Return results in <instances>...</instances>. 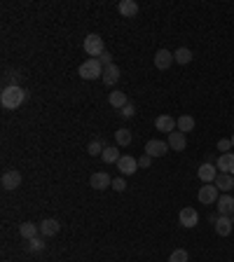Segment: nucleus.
Masks as SVG:
<instances>
[{"instance_id": "f257e3e1", "label": "nucleus", "mask_w": 234, "mask_h": 262, "mask_svg": "<svg viewBox=\"0 0 234 262\" xmlns=\"http://www.w3.org/2000/svg\"><path fill=\"white\" fill-rule=\"evenodd\" d=\"M26 96H28V92H26L23 87H2L0 103H2V108L16 110L23 103V101H26Z\"/></svg>"}, {"instance_id": "f03ea898", "label": "nucleus", "mask_w": 234, "mask_h": 262, "mask_svg": "<svg viewBox=\"0 0 234 262\" xmlns=\"http://www.w3.org/2000/svg\"><path fill=\"white\" fill-rule=\"evenodd\" d=\"M78 75L82 80H99V77H103V63L99 59H87L85 63H80Z\"/></svg>"}, {"instance_id": "7ed1b4c3", "label": "nucleus", "mask_w": 234, "mask_h": 262, "mask_svg": "<svg viewBox=\"0 0 234 262\" xmlns=\"http://www.w3.org/2000/svg\"><path fill=\"white\" fill-rule=\"evenodd\" d=\"M85 52L89 54V59H99L106 52V42L99 33H89L85 38Z\"/></svg>"}, {"instance_id": "20e7f679", "label": "nucleus", "mask_w": 234, "mask_h": 262, "mask_svg": "<svg viewBox=\"0 0 234 262\" xmlns=\"http://www.w3.org/2000/svg\"><path fill=\"white\" fill-rule=\"evenodd\" d=\"M178 223L183 225L185 230H192V227H197V225H199V213H197V208H192V206H185V208H183V211H180Z\"/></svg>"}, {"instance_id": "39448f33", "label": "nucleus", "mask_w": 234, "mask_h": 262, "mask_svg": "<svg viewBox=\"0 0 234 262\" xmlns=\"http://www.w3.org/2000/svg\"><path fill=\"white\" fill-rule=\"evenodd\" d=\"M169 150H171V147H169V143H164V140L152 138V140L145 143V154H150L152 159H155V157H164Z\"/></svg>"}, {"instance_id": "423d86ee", "label": "nucleus", "mask_w": 234, "mask_h": 262, "mask_svg": "<svg viewBox=\"0 0 234 262\" xmlns=\"http://www.w3.org/2000/svg\"><path fill=\"white\" fill-rule=\"evenodd\" d=\"M89 185H92L94 190H108V187H113V178H110L106 171H96V173H92V178H89Z\"/></svg>"}, {"instance_id": "0eeeda50", "label": "nucleus", "mask_w": 234, "mask_h": 262, "mask_svg": "<svg viewBox=\"0 0 234 262\" xmlns=\"http://www.w3.org/2000/svg\"><path fill=\"white\" fill-rule=\"evenodd\" d=\"M218 192H220L218 187L213 185V183H209V185L199 187V194H197V197H199V201H202V204H216V201L220 199Z\"/></svg>"}, {"instance_id": "6e6552de", "label": "nucleus", "mask_w": 234, "mask_h": 262, "mask_svg": "<svg viewBox=\"0 0 234 262\" xmlns=\"http://www.w3.org/2000/svg\"><path fill=\"white\" fill-rule=\"evenodd\" d=\"M21 173H19V171L16 169H9V171H5V173H2V180H0V183H2V187H5V190H16V187H21Z\"/></svg>"}, {"instance_id": "1a4fd4ad", "label": "nucleus", "mask_w": 234, "mask_h": 262, "mask_svg": "<svg viewBox=\"0 0 234 262\" xmlns=\"http://www.w3.org/2000/svg\"><path fill=\"white\" fill-rule=\"evenodd\" d=\"M117 169H119V173H122V176H133V173H136L140 166H138V159H133V157H129V154H126V157H119Z\"/></svg>"}, {"instance_id": "9d476101", "label": "nucleus", "mask_w": 234, "mask_h": 262, "mask_svg": "<svg viewBox=\"0 0 234 262\" xmlns=\"http://www.w3.org/2000/svg\"><path fill=\"white\" fill-rule=\"evenodd\" d=\"M197 176H199V180H202L204 185H209V183H216V178H218V169H216L211 162H206V164L199 166Z\"/></svg>"}, {"instance_id": "9b49d317", "label": "nucleus", "mask_w": 234, "mask_h": 262, "mask_svg": "<svg viewBox=\"0 0 234 262\" xmlns=\"http://www.w3.org/2000/svg\"><path fill=\"white\" fill-rule=\"evenodd\" d=\"M216 208H218V216H234V197L232 194H223L218 201H216Z\"/></svg>"}, {"instance_id": "f8f14e48", "label": "nucleus", "mask_w": 234, "mask_h": 262, "mask_svg": "<svg viewBox=\"0 0 234 262\" xmlns=\"http://www.w3.org/2000/svg\"><path fill=\"white\" fill-rule=\"evenodd\" d=\"M166 143H169V147L176 150V152H183V150L187 147V138H185L183 131H173V133H169V140H166Z\"/></svg>"}, {"instance_id": "ddd939ff", "label": "nucleus", "mask_w": 234, "mask_h": 262, "mask_svg": "<svg viewBox=\"0 0 234 262\" xmlns=\"http://www.w3.org/2000/svg\"><path fill=\"white\" fill-rule=\"evenodd\" d=\"M155 127H157V131H166V133H173L176 131V120H173L171 115H159L155 120Z\"/></svg>"}, {"instance_id": "4468645a", "label": "nucleus", "mask_w": 234, "mask_h": 262, "mask_svg": "<svg viewBox=\"0 0 234 262\" xmlns=\"http://www.w3.org/2000/svg\"><path fill=\"white\" fill-rule=\"evenodd\" d=\"M117 9H119V14H122V16L131 19V16L138 14V2H136V0H119Z\"/></svg>"}, {"instance_id": "2eb2a0df", "label": "nucleus", "mask_w": 234, "mask_h": 262, "mask_svg": "<svg viewBox=\"0 0 234 262\" xmlns=\"http://www.w3.org/2000/svg\"><path fill=\"white\" fill-rule=\"evenodd\" d=\"M234 223L230 216H218V220H216V234L218 237H230V232H232Z\"/></svg>"}, {"instance_id": "dca6fc26", "label": "nucleus", "mask_w": 234, "mask_h": 262, "mask_svg": "<svg viewBox=\"0 0 234 262\" xmlns=\"http://www.w3.org/2000/svg\"><path fill=\"white\" fill-rule=\"evenodd\" d=\"M59 220H54V218H47V220H42L40 223V234L45 237V239H49V237H54L56 232H59Z\"/></svg>"}, {"instance_id": "f3484780", "label": "nucleus", "mask_w": 234, "mask_h": 262, "mask_svg": "<svg viewBox=\"0 0 234 262\" xmlns=\"http://www.w3.org/2000/svg\"><path fill=\"white\" fill-rule=\"evenodd\" d=\"M103 85L106 87H113V85H117V80H119V68H117L115 63H113V66H106V68H103Z\"/></svg>"}, {"instance_id": "a211bd4d", "label": "nucleus", "mask_w": 234, "mask_h": 262, "mask_svg": "<svg viewBox=\"0 0 234 262\" xmlns=\"http://www.w3.org/2000/svg\"><path fill=\"white\" fill-rule=\"evenodd\" d=\"M171 63H173V54L169 52V49H159V52L155 54V66L159 70H166Z\"/></svg>"}, {"instance_id": "6ab92c4d", "label": "nucleus", "mask_w": 234, "mask_h": 262, "mask_svg": "<svg viewBox=\"0 0 234 262\" xmlns=\"http://www.w3.org/2000/svg\"><path fill=\"white\" fill-rule=\"evenodd\" d=\"M216 169H220V173H230L234 169V152L220 154L218 162H216Z\"/></svg>"}, {"instance_id": "aec40b11", "label": "nucleus", "mask_w": 234, "mask_h": 262, "mask_svg": "<svg viewBox=\"0 0 234 262\" xmlns=\"http://www.w3.org/2000/svg\"><path fill=\"white\" fill-rule=\"evenodd\" d=\"M213 185L218 187V190H223V192H230V190H234V176L232 173H218Z\"/></svg>"}, {"instance_id": "412c9836", "label": "nucleus", "mask_w": 234, "mask_h": 262, "mask_svg": "<svg viewBox=\"0 0 234 262\" xmlns=\"http://www.w3.org/2000/svg\"><path fill=\"white\" fill-rule=\"evenodd\" d=\"M19 234H21L23 239H35L40 234V225H35V223H21L19 225Z\"/></svg>"}, {"instance_id": "4be33fe9", "label": "nucleus", "mask_w": 234, "mask_h": 262, "mask_svg": "<svg viewBox=\"0 0 234 262\" xmlns=\"http://www.w3.org/2000/svg\"><path fill=\"white\" fill-rule=\"evenodd\" d=\"M108 103L113 106V108H117V110H122L129 103V99H126V94L124 92H119V89H115L113 94H108Z\"/></svg>"}, {"instance_id": "5701e85b", "label": "nucleus", "mask_w": 234, "mask_h": 262, "mask_svg": "<svg viewBox=\"0 0 234 262\" xmlns=\"http://www.w3.org/2000/svg\"><path fill=\"white\" fill-rule=\"evenodd\" d=\"M173 61L180 63V66H185V63L192 61V52H190L187 47H180V49H176V52H173Z\"/></svg>"}, {"instance_id": "b1692460", "label": "nucleus", "mask_w": 234, "mask_h": 262, "mask_svg": "<svg viewBox=\"0 0 234 262\" xmlns=\"http://www.w3.org/2000/svg\"><path fill=\"white\" fill-rule=\"evenodd\" d=\"M176 124H178V131L187 133V131L195 129V117H192V115H180L178 120H176Z\"/></svg>"}, {"instance_id": "393cba45", "label": "nucleus", "mask_w": 234, "mask_h": 262, "mask_svg": "<svg viewBox=\"0 0 234 262\" xmlns=\"http://www.w3.org/2000/svg\"><path fill=\"white\" fill-rule=\"evenodd\" d=\"M119 157H122V154H119V150H117V147H106V150H103V154H101V159L106 164H117V162H119Z\"/></svg>"}, {"instance_id": "a878e982", "label": "nucleus", "mask_w": 234, "mask_h": 262, "mask_svg": "<svg viewBox=\"0 0 234 262\" xmlns=\"http://www.w3.org/2000/svg\"><path fill=\"white\" fill-rule=\"evenodd\" d=\"M115 140H117V145H129V143H131V131L129 129H117L115 131Z\"/></svg>"}, {"instance_id": "bb28decb", "label": "nucleus", "mask_w": 234, "mask_h": 262, "mask_svg": "<svg viewBox=\"0 0 234 262\" xmlns=\"http://www.w3.org/2000/svg\"><path fill=\"white\" fill-rule=\"evenodd\" d=\"M45 248H47V244H45V239H40V237L28 241V253H42Z\"/></svg>"}, {"instance_id": "cd10ccee", "label": "nucleus", "mask_w": 234, "mask_h": 262, "mask_svg": "<svg viewBox=\"0 0 234 262\" xmlns=\"http://www.w3.org/2000/svg\"><path fill=\"white\" fill-rule=\"evenodd\" d=\"M190 260V255H187L185 248H176L171 255H169V262H187Z\"/></svg>"}, {"instance_id": "c85d7f7f", "label": "nucleus", "mask_w": 234, "mask_h": 262, "mask_svg": "<svg viewBox=\"0 0 234 262\" xmlns=\"http://www.w3.org/2000/svg\"><path fill=\"white\" fill-rule=\"evenodd\" d=\"M87 150H89V154H92V157H96V154H103V150H106V147H103L101 140H92Z\"/></svg>"}, {"instance_id": "c756f323", "label": "nucleus", "mask_w": 234, "mask_h": 262, "mask_svg": "<svg viewBox=\"0 0 234 262\" xmlns=\"http://www.w3.org/2000/svg\"><path fill=\"white\" fill-rule=\"evenodd\" d=\"M119 115H122V117H133V115H136V106H133L131 101H129V103L124 106V108L119 110Z\"/></svg>"}, {"instance_id": "7c9ffc66", "label": "nucleus", "mask_w": 234, "mask_h": 262, "mask_svg": "<svg viewBox=\"0 0 234 262\" xmlns=\"http://www.w3.org/2000/svg\"><path fill=\"white\" fill-rule=\"evenodd\" d=\"M113 190H115V192H124L126 190L124 178H113Z\"/></svg>"}, {"instance_id": "2f4dec72", "label": "nucleus", "mask_w": 234, "mask_h": 262, "mask_svg": "<svg viewBox=\"0 0 234 262\" xmlns=\"http://www.w3.org/2000/svg\"><path fill=\"white\" fill-rule=\"evenodd\" d=\"M99 61L103 63V68H106V66H113V54H110V52H103V54L99 56Z\"/></svg>"}, {"instance_id": "473e14b6", "label": "nucleus", "mask_w": 234, "mask_h": 262, "mask_svg": "<svg viewBox=\"0 0 234 262\" xmlns=\"http://www.w3.org/2000/svg\"><path fill=\"white\" fill-rule=\"evenodd\" d=\"M150 164H152V157H150V154H143V157L138 159V166H140V169H150Z\"/></svg>"}, {"instance_id": "72a5a7b5", "label": "nucleus", "mask_w": 234, "mask_h": 262, "mask_svg": "<svg viewBox=\"0 0 234 262\" xmlns=\"http://www.w3.org/2000/svg\"><path fill=\"white\" fill-rule=\"evenodd\" d=\"M230 147H232V140H230V138H220L218 140V150H223V154H225Z\"/></svg>"}, {"instance_id": "f704fd0d", "label": "nucleus", "mask_w": 234, "mask_h": 262, "mask_svg": "<svg viewBox=\"0 0 234 262\" xmlns=\"http://www.w3.org/2000/svg\"><path fill=\"white\" fill-rule=\"evenodd\" d=\"M230 140H232V147H234V133H232V138H230Z\"/></svg>"}, {"instance_id": "c9c22d12", "label": "nucleus", "mask_w": 234, "mask_h": 262, "mask_svg": "<svg viewBox=\"0 0 234 262\" xmlns=\"http://www.w3.org/2000/svg\"><path fill=\"white\" fill-rule=\"evenodd\" d=\"M230 173H232V176H234V169H232V171H230Z\"/></svg>"}, {"instance_id": "e433bc0d", "label": "nucleus", "mask_w": 234, "mask_h": 262, "mask_svg": "<svg viewBox=\"0 0 234 262\" xmlns=\"http://www.w3.org/2000/svg\"><path fill=\"white\" fill-rule=\"evenodd\" d=\"M232 223H234V216H232Z\"/></svg>"}, {"instance_id": "4c0bfd02", "label": "nucleus", "mask_w": 234, "mask_h": 262, "mask_svg": "<svg viewBox=\"0 0 234 262\" xmlns=\"http://www.w3.org/2000/svg\"><path fill=\"white\" fill-rule=\"evenodd\" d=\"M5 262H9V260H5Z\"/></svg>"}, {"instance_id": "58836bf2", "label": "nucleus", "mask_w": 234, "mask_h": 262, "mask_svg": "<svg viewBox=\"0 0 234 262\" xmlns=\"http://www.w3.org/2000/svg\"><path fill=\"white\" fill-rule=\"evenodd\" d=\"M230 262H232V260H230Z\"/></svg>"}]
</instances>
